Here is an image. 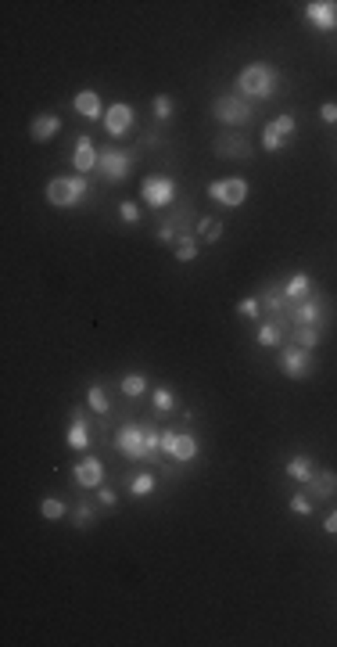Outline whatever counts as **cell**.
Instances as JSON below:
<instances>
[{
  "label": "cell",
  "instance_id": "1",
  "mask_svg": "<svg viewBox=\"0 0 337 647\" xmlns=\"http://www.w3.org/2000/svg\"><path fill=\"white\" fill-rule=\"evenodd\" d=\"M276 87H280V72L269 62H251L237 76V94L248 101H269L276 94Z\"/></svg>",
  "mask_w": 337,
  "mask_h": 647
},
{
  "label": "cell",
  "instance_id": "2",
  "mask_svg": "<svg viewBox=\"0 0 337 647\" xmlns=\"http://www.w3.org/2000/svg\"><path fill=\"white\" fill-rule=\"evenodd\" d=\"M86 194H90V180H86L83 173H76V177H54V180L47 184V201H50L54 209H72V205H79Z\"/></svg>",
  "mask_w": 337,
  "mask_h": 647
},
{
  "label": "cell",
  "instance_id": "3",
  "mask_svg": "<svg viewBox=\"0 0 337 647\" xmlns=\"http://www.w3.org/2000/svg\"><path fill=\"white\" fill-rule=\"evenodd\" d=\"M137 155L130 148H104L101 158H97V173L108 180V184H126L130 180V170H133Z\"/></svg>",
  "mask_w": 337,
  "mask_h": 647
},
{
  "label": "cell",
  "instance_id": "4",
  "mask_svg": "<svg viewBox=\"0 0 337 647\" xmlns=\"http://www.w3.org/2000/svg\"><path fill=\"white\" fill-rule=\"evenodd\" d=\"M212 116H215V123L241 126V123H248V119L255 116V108H251V101L241 97V94H222V97H215V104H212Z\"/></svg>",
  "mask_w": 337,
  "mask_h": 647
},
{
  "label": "cell",
  "instance_id": "5",
  "mask_svg": "<svg viewBox=\"0 0 337 647\" xmlns=\"http://www.w3.org/2000/svg\"><path fill=\"white\" fill-rule=\"evenodd\" d=\"M115 450L130 460H147L151 464V453H147V436H144V424H122L115 431Z\"/></svg>",
  "mask_w": 337,
  "mask_h": 647
},
{
  "label": "cell",
  "instance_id": "6",
  "mask_svg": "<svg viewBox=\"0 0 337 647\" xmlns=\"http://www.w3.org/2000/svg\"><path fill=\"white\" fill-rule=\"evenodd\" d=\"M161 453H168L173 460H194L201 453V443L194 431H176V428H165L161 431Z\"/></svg>",
  "mask_w": 337,
  "mask_h": 647
},
{
  "label": "cell",
  "instance_id": "7",
  "mask_svg": "<svg viewBox=\"0 0 337 647\" xmlns=\"http://www.w3.org/2000/svg\"><path fill=\"white\" fill-rule=\"evenodd\" d=\"M208 198L219 201L222 209H241L248 198V180L244 177H227V180H212L208 184Z\"/></svg>",
  "mask_w": 337,
  "mask_h": 647
},
{
  "label": "cell",
  "instance_id": "8",
  "mask_svg": "<svg viewBox=\"0 0 337 647\" xmlns=\"http://www.w3.org/2000/svg\"><path fill=\"white\" fill-rule=\"evenodd\" d=\"M140 198L151 205V209H168L176 201V180L173 177H147L144 184H140Z\"/></svg>",
  "mask_w": 337,
  "mask_h": 647
},
{
  "label": "cell",
  "instance_id": "9",
  "mask_svg": "<svg viewBox=\"0 0 337 647\" xmlns=\"http://www.w3.org/2000/svg\"><path fill=\"white\" fill-rule=\"evenodd\" d=\"M280 370H284L291 382H302V377L312 374V353L302 349V345H287L280 353Z\"/></svg>",
  "mask_w": 337,
  "mask_h": 647
},
{
  "label": "cell",
  "instance_id": "10",
  "mask_svg": "<svg viewBox=\"0 0 337 647\" xmlns=\"http://www.w3.org/2000/svg\"><path fill=\"white\" fill-rule=\"evenodd\" d=\"M305 22L319 33L337 29V0H309L305 4Z\"/></svg>",
  "mask_w": 337,
  "mask_h": 647
},
{
  "label": "cell",
  "instance_id": "11",
  "mask_svg": "<svg viewBox=\"0 0 337 647\" xmlns=\"http://www.w3.org/2000/svg\"><path fill=\"white\" fill-rule=\"evenodd\" d=\"M190 216H194V212H190V205H180V209H176V212H173V216H168V220L158 227V234H154V238H158V245L173 248V245H176V238H180L183 231H194V227H190Z\"/></svg>",
  "mask_w": 337,
  "mask_h": 647
},
{
  "label": "cell",
  "instance_id": "12",
  "mask_svg": "<svg viewBox=\"0 0 337 647\" xmlns=\"http://www.w3.org/2000/svg\"><path fill=\"white\" fill-rule=\"evenodd\" d=\"M133 123H137V112H133V104L119 101V104H111L108 112H104V123H101V126L108 130V137H126Z\"/></svg>",
  "mask_w": 337,
  "mask_h": 647
},
{
  "label": "cell",
  "instance_id": "13",
  "mask_svg": "<svg viewBox=\"0 0 337 647\" xmlns=\"http://www.w3.org/2000/svg\"><path fill=\"white\" fill-rule=\"evenodd\" d=\"M212 151H215L219 158H237V162H244V158L255 155V151H251V140H248L244 133H219L215 144H212Z\"/></svg>",
  "mask_w": 337,
  "mask_h": 647
},
{
  "label": "cell",
  "instance_id": "14",
  "mask_svg": "<svg viewBox=\"0 0 337 647\" xmlns=\"http://www.w3.org/2000/svg\"><path fill=\"white\" fill-rule=\"evenodd\" d=\"M97 158H101V151L93 148V140H90L86 133H79V137H76V144H72V166L86 177L90 170H97Z\"/></svg>",
  "mask_w": 337,
  "mask_h": 647
},
{
  "label": "cell",
  "instance_id": "15",
  "mask_svg": "<svg viewBox=\"0 0 337 647\" xmlns=\"http://www.w3.org/2000/svg\"><path fill=\"white\" fill-rule=\"evenodd\" d=\"M72 475H76V485H79V490H97V485L104 482V464H101L97 457H83V460L72 468Z\"/></svg>",
  "mask_w": 337,
  "mask_h": 647
},
{
  "label": "cell",
  "instance_id": "16",
  "mask_svg": "<svg viewBox=\"0 0 337 647\" xmlns=\"http://www.w3.org/2000/svg\"><path fill=\"white\" fill-rule=\"evenodd\" d=\"M58 133H62V119L54 116V112H40V116L29 123V137L40 140V144H47L50 137H58Z\"/></svg>",
  "mask_w": 337,
  "mask_h": 647
},
{
  "label": "cell",
  "instance_id": "17",
  "mask_svg": "<svg viewBox=\"0 0 337 647\" xmlns=\"http://www.w3.org/2000/svg\"><path fill=\"white\" fill-rule=\"evenodd\" d=\"M72 108H76V112H79L83 119H104V108H101V94H97V90H90V87H83V90L76 94Z\"/></svg>",
  "mask_w": 337,
  "mask_h": 647
},
{
  "label": "cell",
  "instance_id": "18",
  "mask_svg": "<svg viewBox=\"0 0 337 647\" xmlns=\"http://www.w3.org/2000/svg\"><path fill=\"white\" fill-rule=\"evenodd\" d=\"M287 331H291L287 320H265L262 328H258V335H255V342H258L262 349H273V345H280V338H284Z\"/></svg>",
  "mask_w": 337,
  "mask_h": 647
},
{
  "label": "cell",
  "instance_id": "19",
  "mask_svg": "<svg viewBox=\"0 0 337 647\" xmlns=\"http://www.w3.org/2000/svg\"><path fill=\"white\" fill-rule=\"evenodd\" d=\"M309 493H312L316 500L337 497V471H316V475L309 478Z\"/></svg>",
  "mask_w": 337,
  "mask_h": 647
},
{
  "label": "cell",
  "instance_id": "20",
  "mask_svg": "<svg viewBox=\"0 0 337 647\" xmlns=\"http://www.w3.org/2000/svg\"><path fill=\"white\" fill-rule=\"evenodd\" d=\"M65 443H69L72 450H86V446H90V424H86V417H83L79 410H76V417H72V424H69Z\"/></svg>",
  "mask_w": 337,
  "mask_h": 647
},
{
  "label": "cell",
  "instance_id": "21",
  "mask_svg": "<svg viewBox=\"0 0 337 647\" xmlns=\"http://www.w3.org/2000/svg\"><path fill=\"white\" fill-rule=\"evenodd\" d=\"M198 238V231H183L180 238H176V245H173V252H176V259L180 262H190V259H198V252H201V245L194 241Z\"/></svg>",
  "mask_w": 337,
  "mask_h": 647
},
{
  "label": "cell",
  "instance_id": "22",
  "mask_svg": "<svg viewBox=\"0 0 337 647\" xmlns=\"http://www.w3.org/2000/svg\"><path fill=\"white\" fill-rule=\"evenodd\" d=\"M295 482H309L312 475H316V464H312V457H305V453H295L291 460H287V468H284Z\"/></svg>",
  "mask_w": 337,
  "mask_h": 647
},
{
  "label": "cell",
  "instance_id": "23",
  "mask_svg": "<svg viewBox=\"0 0 337 647\" xmlns=\"http://www.w3.org/2000/svg\"><path fill=\"white\" fill-rule=\"evenodd\" d=\"M309 288H312L309 274H295V277L287 281V288H284V299H287V302H302V299H309Z\"/></svg>",
  "mask_w": 337,
  "mask_h": 647
},
{
  "label": "cell",
  "instance_id": "24",
  "mask_svg": "<svg viewBox=\"0 0 337 647\" xmlns=\"http://www.w3.org/2000/svg\"><path fill=\"white\" fill-rule=\"evenodd\" d=\"M287 338H291V345H302V349L312 353V349L319 345V328H291Z\"/></svg>",
  "mask_w": 337,
  "mask_h": 647
},
{
  "label": "cell",
  "instance_id": "25",
  "mask_svg": "<svg viewBox=\"0 0 337 647\" xmlns=\"http://www.w3.org/2000/svg\"><path fill=\"white\" fill-rule=\"evenodd\" d=\"M119 389H122V396L137 399V396H144V389H147V377H144L140 370H130L122 382H119Z\"/></svg>",
  "mask_w": 337,
  "mask_h": 647
},
{
  "label": "cell",
  "instance_id": "26",
  "mask_svg": "<svg viewBox=\"0 0 337 647\" xmlns=\"http://www.w3.org/2000/svg\"><path fill=\"white\" fill-rule=\"evenodd\" d=\"M198 238H205L208 245H215L222 238V223L212 220V216H201V220H198Z\"/></svg>",
  "mask_w": 337,
  "mask_h": 647
},
{
  "label": "cell",
  "instance_id": "27",
  "mask_svg": "<svg viewBox=\"0 0 337 647\" xmlns=\"http://www.w3.org/2000/svg\"><path fill=\"white\" fill-rule=\"evenodd\" d=\"M86 403H90V410H97V414H111V399H108V392H104L101 385H90V389H86Z\"/></svg>",
  "mask_w": 337,
  "mask_h": 647
},
{
  "label": "cell",
  "instance_id": "28",
  "mask_svg": "<svg viewBox=\"0 0 337 647\" xmlns=\"http://www.w3.org/2000/svg\"><path fill=\"white\" fill-rule=\"evenodd\" d=\"M130 493H133V497H151V493H154V475H147V471L133 475V478H130Z\"/></svg>",
  "mask_w": 337,
  "mask_h": 647
},
{
  "label": "cell",
  "instance_id": "29",
  "mask_svg": "<svg viewBox=\"0 0 337 647\" xmlns=\"http://www.w3.org/2000/svg\"><path fill=\"white\" fill-rule=\"evenodd\" d=\"M65 504L58 500V497H43V504H40V514L47 518V521H58V518H65Z\"/></svg>",
  "mask_w": 337,
  "mask_h": 647
},
{
  "label": "cell",
  "instance_id": "30",
  "mask_svg": "<svg viewBox=\"0 0 337 647\" xmlns=\"http://www.w3.org/2000/svg\"><path fill=\"white\" fill-rule=\"evenodd\" d=\"M93 518H97L93 504H90V500H79V507L72 511V521H76V529H90V525H93Z\"/></svg>",
  "mask_w": 337,
  "mask_h": 647
},
{
  "label": "cell",
  "instance_id": "31",
  "mask_svg": "<svg viewBox=\"0 0 337 647\" xmlns=\"http://www.w3.org/2000/svg\"><path fill=\"white\" fill-rule=\"evenodd\" d=\"M151 108H154V119H158V123H168V119H173V108H176V104H173V97H168V94H158Z\"/></svg>",
  "mask_w": 337,
  "mask_h": 647
},
{
  "label": "cell",
  "instance_id": "32",
  "mask_svg": "<svg viewBox=\"0 0 337 647\" xmlns=\"http://www.w3.org/2000/svg\"><path fill=\"white\" fill-rule=\"evenodd\" d=\"M144 436H147V453H151V464H154L158 453H161V431L151 421H144Z\"/></svg>",
  "mask_w": 337,
  "mask_h": 647
},
{
  "label": "cell",
  "instance_id": "33",
  "mask_svg": "<svg viewBox=\"0 0 337 647\" xmlns=\"http://www.w3.org/2000/svg\"><path fill=\"white\" fill-rule=\"evenodd\" d=\"M262 148H265V151H273V155H280V151L287 148V140L280 137V133H276L273 126H265V130H262Z\"/></svg>",
  "mask_w": 337,
  "mask_h": 647
},
{
  "label": "cell",
  "instance_id": "34",
  "mask_svg": "<svg viewBox=\"0 0 337 647\" xmlns=\"http://www.w3.org/2000/svg\"><path fill=\"white\" fill-rule=\"evenodd\" d=\"M154 410H158L161 417L173 414V410H176V396L168 392V389H158V392H154Z\"/></svg>",
  "mask_w": 337,
  "mask_h": 647
},
{
  "label": "cell",
  "instance_id": "35",
  "mask_svg": "<svg viewBox=\"0 0 337 647\" xmlns=\"http://www.w3.org/2000/svg\"><path fill=\"white\" fill-rule=\"evenodd\" d=\"M265 126H273V130H276L280 137L287 140V137L295 133V116H276V119H273V123H265Z\"/></svg>",
  "mask_w": 337,
  "mask_h": 647
},
{
  "label": "cell",
  "instance_id": "36",
  "mask_svg": "<svg viewBox=\"0 0 337 647\" xmlns=\"http://www.w3.org/2000/svg\"><path fill=\"white\" fill-rule=\"evenodd\" d=\"M287 507H291L295 514H312V500H309V493H295Z\"/></svg>",
  "mask_w": 337,
  "mask_h": 647
},
{
  "label": "cell",
  "instance_id": "37",
  "mask_svg": "<svg viewBox=\"0 0 337 647\" xmlns=\"http://www.w3.org/2000/svg\"><path fill=\"white\" fill-rule=\"evenodd\" d=\"M119 220H122V223H137V220H140L137 201H122V205H119Z\"/></svg>",
  "mask_w": 337,
  "mask_h": 647
},
{
  "label": "cell",
  "instance_id": "38",
  "mask_svg": "<svg viewBox=\"0 0 337 647\" xmlns=\"http://www.w3.org/2000/svg\"><path fill=\"white\" fill-rule=\"evenodd\" d=\"M258 309H262V306H258V299H241V302H237V313H241V316H248V320H255V316H258Z\"/></svg>",
  "mask_w": 337,
  "mask_h": 647
},
{
  "label": "cell",
  "instance_id": "39",
  "mask_svg": "<svg viewBox=\"0 0 337 647\" xmlns=\"http://www.w3.org/2000/svg\"><path fill=\"white\" fill-rule=\"evenodd\" d=\"M319 119H323L326 126H333V123H337V104H323V108H319Z\"/></svg>",
  "mask_w": 337,
  "mask_h": 647
},
{
  "label": "cell",
  "instance_id": "40",
  "mask_svg": "<svg viewBox=\"0 0 337 647\" xmlns=\"http://www.w3.org/2000/svg\"><path fill=\"white\" fill-rule=\"evenodd\" d=\"M97 500H101V507H115V504H119L115 490H101V493H97Z\"/></svg>",
  "mask_w": 337,
  "mask_h": 647
},
{
  "label": "cell",
  "instance_id": "41",
  "mask_svg": "<svg viewBox=\"0 0 337 647\" xmlns=\"http://www.w3.org/2000/svg\"><path fill=\"white\" fill-rule=\"evenodd\" d=\"M323 532L337 536V511H330V514H326V521H323Z\"/></svg>",
  "mask_w": 337,
  "mask_h": 647
}]
</instances>
